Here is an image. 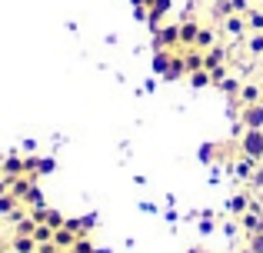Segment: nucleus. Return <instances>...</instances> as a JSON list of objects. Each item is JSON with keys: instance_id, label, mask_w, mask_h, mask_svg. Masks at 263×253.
I'll return each instance as SVG.
<instances>
[{"instance_id": "f257e3e1", "label": "nucleus", "mask_w": 263, "mask_h": 253, "mask_svg": "<svg viewBox=\"0 0 263 253\" xmlns=\"http://www.w3.org/2000/svg\"><path fill=\"white\" fill-rule=\"evenodd\" d=\"M240 153L250 160H263V130H247L240 133Z\"/></svg>"}, {"instance_id": "f03ea898", "label": "nucleus", "mask_w": 263, "mask_h": 253, "mask_svg": "<svg viewBox=\"0 0 263 253\" xmlns=\"http://www.w3.org/2000/svg\"><path fill=\"white\" fill-rule=\"evenodd\" d=\"M240 124L247 130H263V100L260 104H247L243 110H240Z\"/></svg>"}, {"instance_id": "7ed1b4c3", "label": "nucleus", "mask_w": 263, "mask_h": 253, "mask_svg": "<svg viewBox=\"0 0 263 253\" xmlns=\"http://www.w3.org/2000/svg\"><path fill=\"white\" fill-rule=\"evenodd\" d=\"M180 47V24H167L163 30H157V50H170Z\"/></svg>"}, {"instance_id": "20e7f679", "label": "nucleus", "mask_w": 263, "mask_h": 253, "mask_svg": "<svg viewBox=\"0 0 263 253\" xmlns=\"http://www.w3.org/2000/svg\"><path fill=\"white\" fill-rule=\"evenodd\" d=\"M223 30H227V37H247V13H230V17L223 20Z\"/></svg>"}, {"instance_id": "39448f33", "label": "nucleus", "mask_w": 263, "mask_h": 253, "mask_svg": "<svg viewBox=\"0 0 263 253\" xmlns=\"http://www.w3.org/2000/svg\"><path fill=\"white\" fill-rule=\"evenodd\" d=\"M240 223H243V230H247L250 237H253V233H263V217H260V210H257V207H250V210H247Z\"/></svg>"}, {"instance_id": "423d86ee", "label": "nucleus", "mask_w": 263, "mask_h": 253, "mask_svg": "<svg viewBox=\"0 0 263 253\" xmlns=\"http://www.w3.org/2000/svg\"><path fill=\"white\" fill-rule=\"evenodd\" d=\"M197 33H200V24H197V20L180 24V47H193V44H197Z\"/></svg>"}, {"instance_id": "0eeeda50", "label": "nucleus", "mask_w": 263, "mask_h": 253, "mask_svg": "<svg viewBox=\"0 0 263 253\" xmlns=\"http://www.w3.org/2000/svg\"><path fill=\"white\" fill-rule=\"evenodd\" d=\"M53 243H57L60 250H73V243H77V233H73L70 227H60V230H53Z\"/></svg>"}, {"instance_id": "6e6552de", "label": "nucleus", "mask_w": 263, "mask_h": 253, "mask_svg": "<svg viewBox=\"0 0 263 253\" xmlns=\"http://www.w3.org/2000/svg\"><path fill=\"white\" fill-rule=\"evenodd\" d=\"M237 97H240V104H260V100H263V90H260V87L257 84H247V87H240V93H237Z\"/></svg>"}, {"instance_id": "1a4fd4ad", "label": "nucleus", "mask_w": 263, "mask_h": 253, "mask_svg": "<svg viewBox=\"0 0 263 253\" xmlns=\"http://www.w3.org/2000/svg\"><path fill=\"white\" fill-rule=\"evenodd\" d=\"M10 250H17V253H37L40 243L33 240V237H13V240H10Z\"/></svg>"}, {"instance_id": "9d476101", "label": "nucleus", "mask_w": 263, "mask_h": 253, "mask_svg": "<svg viewBox=\"0 0 263 253\" xmlns=\"http://www.w3.org/2000/svg\"><path fill=\"white\" fill-rule=\"evenodd\" d=\"M220 64H223V47L213 44L210 50H203V70H213V67H220Z\"/></svg>"}, {"instance_id": "9b49d317", "label": "nucleus", "mask_w": 263, "mask_h": 253, "mask_svg": "<svg viewBox=\"0 0 263 253\" xmlns=\"http://www.w3.org/2000/svg\"><path fill=\"white\" fill-rule=\"evenodd\" d=\"M213 44H217L213 30H210V27H200V33H197V44H193V50H210Z\"/></svg>"}, {"instance_id": "f8f14e48", "label": "nucleus", "mask_w": 263, "mask_h": 253, "mask_svg": "<svg viewBox=\"0 0 263 253\" xmlns=\"http://www.w3.org/2000/svg\"><path fill=\"white\" fill-rule=\"evenodd\" d=\"M180 77H186V64H183V57H174L167 73H163V80H180Z\"/></svg>"}, {"instance_id": "ddd939ff", "label": "nucleus", "mask_w": 263, "mask_h": 253, "mask_svg": "<svg viewBox=\"0 0 263 253\" xmlns=\"http://www.w3.org/2000/svg\"><path fill=\"white\" fill-rule=\"evenodd\" d=\"M183 64H186V73L203 70V50H190V53H183Z\"/></svg>"}, {"instance_id": "4468645a", "label": "nucleus", "mask_w": 263, "mask_h": 253, "mask_svg": "<svg viewBox=\"0 0 263 253\" xmlns=\"http://www.w3.org/2000/svg\"><path fill=\"white\" fill-rule=\"evenodd\" d=\"M4 170H7V180H13L17 173H24V170H27V163L17 160V157H7V160H4Z\"/></svg>"}, {"instance_id": "2eb2a0df", "label": "nucleus", "mask_w": 263, "mask_h": 253, "mask_svg": "<svg viewBox=\"0 0 263 253\" xmlns=\"http://www.w3.org/2000/svg\"><path fill=\"white\" fill-rule=\"evenodd\" d=\"M247 30L263 33V10H247Z\"/></svg>"}, {"instance_id": "dca6fc26", "label": "nucleus", "mask_w": 263, "mask_h": 253, "mask_svg": "<svg viewBox=\"0 0 263 253\" xmlns=\"http://www.w3.org/2000/svg\"><path fill=\"white\" fill-rule=\"evenodd\" d=\"M64 227H70L77 237H87V233H90V227H93V217H87V220H67Z\"/></svg>"}, {"instance_id": "f3484780", "label": "nucleus", "mask_w": 263, "mask_h": 253, "mask_svg": "<svg viewBox=\"0 0 263 253\" xmlns=\"http://www.w3.org/2000/svg\"><path fill=\"white\" fill-rule=\"evenodd\" d=\"M17 207H20V200L13 193H4V197H0V217H10Z\"/></svg>"}, {"instance_id": "a211bd4d", "label": "nucleus", "mask_w": 263, "mask_h": 253, "mask_svg": "<svg viewBox=\"0 0 263 253\" xmlns=\"http://www.w3.org/2000/svg\"><path fill=\"white\" fill-rule=\"evenodd\" d=\"M33 240H37V243H53V227L37 223V227H33Z\"/></svg>"}, {"instance_id": "6ab92c4d", "label": "nucleus", "mask_w": 263, "mask_h": 253, "mask_svg": "<svg viewBox=\"0 0 263 253\" xmlns=\"http://www.w3.org/2000/svg\"><path fill=\"white\" fill-rule=\"evenodd\" d=\"M170 60H174V57H170L167 50H157V57H154V73H160V77H163V73H167V67H170Z\"/></svg>"}, {"instance_id": "aec40b11", "label": "nucleus", "mask_w": 263, "mask_h": 253, "mask_svg": "<svg viewBox=\"0 0 263 253\" xmlns=\"http://www.w3.org/2000/svg\"><path fill=\"white\" fill-rule=\"evenodd\" d=\"M30 180H33V177H27V180H17V183L10 187V193L17 197L20 203H24V200H27V193H30Z\"/></svg>"}, {"instance_id": "412c9836", "label": "nucleus", "mask_w": 263, "mask_h": 253, "mask_svg": "<svg viewBox=\"0 0 263 253\" xmlns=\"http://www.w3.org/2000/svg\"><path fill=\"white\" fill-rule=\"evenodd\" d=\"M186 77H190V84H193V87H210V84H213L210 70H193V73H186Z\"/></svg>"}, {"instance_id": "4be33fe9", "label": "nucleus", "mask_w": 263, "mask_h": 253, "mask_svg": "<svg viewBox=\"0 0 263 253\" xmlns=\"http://www.w3.org/2000/svg\"><path fill=\"white\" fill-rule=\"evenodd\" d=\"M247 50H250L253 57H263V33H250V37H247Z\"/></svg>"}, {"instance_id": "5701e85b", "label": "nucleus", "mask_w": 263, "mask_h": 253, "mask_svg": "<svg viewBox=\"0 0 263 253\" xmlns=\"http://www.w3.org/2000/svg\"><path fill=\"white\" fill-rule=\"evenodd\" d=\"M33 227H37V223H33L30 217H24V220H17V230H13V237H33Z\"/></svg>"}, {"instance_id": "b1692460", "label": "nucleus", "mask_w": 263, "mask_h": 253, "mask_svg": "<svg viewBox=\"0 0 263 253\" xmlns=\"http://www.w3.org/2000/svg\"><path fill=\"white\" fill-rule=\"evenodd\" d=\"M253 163H257V160H250V157H243V160L237 163V177H243V180H250V177H253Z\"/></svg>"}, {"instance_id": "393cba45", "label": "nucleus", "mask_w": 263, "mask_h": 253, "mask_svg": "<svg viewBox=\"0 0 263 253\" xmlns=\"http://www.w3.org/2000/svg\"><path fill=\"white\" fill-rule=\"evenodd\" d=\"M67 223V217L60 213V210H47V227H53V230H60Z\"/></svg>"}, {"instance_id": "a878e982", "label": "nucleus", "mask_w": 263, "mask_h": 253, "mask_svg": "<svg viewBox=\"0 0 263 253\" xmlns=\"http://www.w3.org/2000/svg\"><path fill=\"white\" fill-rule=\"evenodd\" d=\"M233 13V7H230V0H220V4H213V17H220V20H227Z\"/></svg>"}, {"instance_id": "bb28decb", "label": "nucleus", "mask_w": 263, "mask_h": 253, "mask_svg": "<svg viewBox=\"0 0 263 253\" xmlns=\"http://www.w3.org/2000/svg\"><path fill=\"white\" fill-rule=\"evenodd\" d=\"M70 253H97V250H93V243H90L87 237H77V243H73Z\"/></svg>"}, {"instance_id": "cd10ccee", "label": "nucleus", "mask_w": 263, "mask_h": 253, "mask_svg": "<svg viewBox=\"0 0 263 253\" xmlns=\"http://www.w3.org/2000/svg\"><path fill=\"white\" fill-rule=\"evenodd\" d=\"M230 210H233V213H247V210H250V200H247V197H233Z\"/></svg>"}, {"instance_id": "c85d7f7f", "label": "nucleus", "mask_w": 263, "mask_h": 253, "mask_svg": "<svg viewBox=\"0 0 263 253\" xmlns=\"http://www.w3.org/2000/svg\"><path fill=\"white\" fill-rule=\"evenodd\" d=\"M210 77H213V87H217V84H223V80H227V67H223V64H220V67H213V70H210Z\"/></svg>"}, {"instance_id": "c756f323", "label": "nucleus", "mask_w": 263, "mask_h": 253, "mask_svg": "<svg viewBox=\"0 0 263 253\" xmlns=\"http://www.w3.org/2000/svg\"><path fill=\"white\" fill-rule=\"evenodd\" d=\"M250 253H263V233H253L250 237Z\"/></svg>"}, {"instance_id": "7c9ffc66", "label": "nucleus", "mask_w": 263, "mask_h": 253, "mask_svg": "<svg viewBox=\"0 0 263 253\" xmlns=\"http://www.w3.org/2000/svg\"><path fill=\"white\" fill-rule=\"evenodd\" d=\"M220 87H223L227 93H233V97H237V93H240V84H237V80H223V84H220Z\"/></svg>"}, {"instance_id": "2f4dec72", "label": "nucleus", "mask_w": 263, "mask_h": 253, "mask_svg": "<svg viewBox=\"0 0 263 253\" xmlns=\"http://www.w3.org/2000/svg\"><path fill=\"white\" fill-rule=\"evenodd\" d=\"M230 7H233V13H247V10H250L247 0H230Z\"/></svg>"}, {"instance_id": "473e14b6", "label": "nucleus", "mask_w": 263, "mask_h": 253, "mask_svg": "<svg viewBox=\"0 0 263 253\" xmlns=\"http://www.w3.org/2000/svg\"><path fill=\"white\" fill-rule=\"evenodd\" d=\"M7 183H10V180H0V197L7 193Z\"/></svg>"}, {"instance_id": "72a5a7b5", "label": "nucleus", "mask_w": 263, "mask_h": 253, "mask_svg": "<svg viewBox=\"0 0 263 253\" xmlns=\"http://www.w3.org/2000/svg\"><path fill=\"white\" fill-rule=\"evenodd\" d=\"M0 253H17V250H10V247H7V250H0Z\"/></svg>"}, {"instance_id": "f704fd0d", "label": "nucleus", "mask_w": 263, "mask_h": 253, "mask_svg": "<svg viewBox=\"0 0 263 253\" xmlns=\"http://www.w3.org/2000/svg\"><path fill=\"white\" fill-rule=\"evenodd\" d=\"M53 253H64V250H53Z\"/></svg>"}, {"instance_id": "c9c22d12", "label": "nucleus", "mask_w": 263, "mask_h": 253, "mask_svg": "<svg viewBox=\"0 0 263 253\" xmlns=\"http://www.w3.org/2000/svg\"><path fill=\"white\" fill-rule=\"evenodd\" d=\"M260 10H263V4H260Z\"/></svg>"}, {"instance_id": "e433bc0d", "label": "nucleus", "mask_w": 263, "mask_h": 253, "mask_svg": "<svg viewBox=\"0 0 263 253\" xmlns=\"http://www.w3.org/2000/svg\"><path fill=\"white\" fill-rule=\"evenodd\" d=\"M0 250H4V247H0Z\"/></svg>"}]
</instances>
